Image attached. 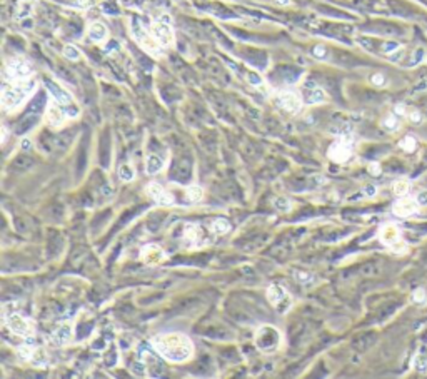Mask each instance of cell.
Listing matches in <instances>:
<instances>
[{
    "mask_svg": "<svg viewBox=\"0 0 427 379\" xmlns=\"http://www.w3.org/2000/svg\"><path fill=\"white\" fill-rule=\"evenodd\" d=\"M152 347L170 363H184L194 356V344L186 334L169 333L152 339Z\"/></svg>",
    "mask_w": 427,
    "mask_h": 379,
    "instance_id": "1",
    "label": "cell"
},
{
    "mask_svg": "<svg viewBox=\"0 0 427 379\" xmlns=\"http://www.w3.org/2000/svg\"><path fill=\"white\" fill-rule=\"evenodd\" d=\"M37 87V82L34 79H25V81L12 82L10 85L3 87L2 92V105L5 111H15L27 100V97L32 94Z\"/></svg>",
    "mask_w": 427,
    "mask_h": 379,
    "instance_id": "2",
    "label": "cell"
},
{
    "mask_svg": "<svg viewBox=\"0 0 427 379\" xmlns=\"http://www.w3.org/2000/svg\"><path fill=\"white\" fill-rule=\"evenodd\" d=\"M255 346H257L259 351L271 354L280 346V333L272 326H262L255 334Z\"/></svg>",
    "mask_w": 427,
    "mask_h": 379,
    "instance_id": "3",
    "label": "cell"
},
{
    "mask_svg": "<svg viewBox=\"0 0 427 379\" xmlns=\"http://www.w3.org/2000/svg\"><path fill=\"white\" fill-rule=\"evenodd\" d=\"M151 32L162 47H169L174 43V30H172V25H170V19L167 15L152 22Z\"/></svg>",
    "mask_w": 427,
    "mask_h": 379,
    "instance_id": "4",
    "label": "cell"
},
{
    "mask_svg": "<svg viewBox=\"0 0 427 379\" xmlns=\"http://www.w3.org/2000/svg\"><path fill=\"white\" fill-rule=\"evenodd\" d=\"M132 34H134L135 41H137V43L144 48L145 52H149V54L154 55V57H158V52H160L162 45L155 41V37L152 35V32H147L142 25L134 24L132 25Z\"/></svg>",
    "mask_w": 427,
    "mask_h": 379,
    "instance_id": "5",
    "label": "cell"
},
{
    "mask_svg": "<svg viewBox=\"0 0 427 379\" xmlns=\"http://www.w3.org/2000/svg\"><path fill=\"white\" fill-rule=\"evenodd\" d=\"M7 326L12 333L19 334L22 337H32L35 334V324L27 317L20 314H10L7 317Z\"/></svg>",
    "mask_w": 427,
    "mask_h": 379,
    "instance_id": "6",
    "label": "cell"
},
{
    "mask_svg": "<svg viewBox=\"0 0 427 379\" xmlns=\"http://www.w3.org/2000/svg\"><path fill=\"white\" fill-rule=\"evenodd\" d=\"M67 111L64 109V105L59 102V100H52L50 104L47 105L45 111V122L52 129H60L65 124V119H67L69 114H65Z\"/></svg>",
    "mask_w": 427,
    "mask_h": 379,
    "instance_id": "7",
    "label": "cell"
},
{
    "mask_svg": "<svg viewBox=\"0 0 427 379\" xmlns=\"http://www.w3.org/2000/svg\"><path fill=\"white\" fill-rule=\"evenodd\" d=\"M5 74H7V79L10 82L25 81V79L30 77L32 69H30V65L25 62L24 59H19V57H17V59H12L10 62H8Z\"/></svg>",
    "mask_w": 427,
    "mask_h": 379,
    "instance_id": "8",
    "label": "cell"
},
{
    "mask_svg": "<svg viewBox=\"0 0 427 379\" xmlns=\"http://www.w3.org/2000/svg\"><path fill=\"white\" fill-rule=\"evenodd\" d=\"M327 154H329V157H331L334 162H339V164L349 161L350 156H352V142H350V139H347V137L337 139L336 142L331 145V149H329Z\"/></svg>",
    "mask_w": 427,
    "mask_h": 379,
    "instance_id": "9",
    "label": "cell"
},
{
    "mask_svg": "<svg viewBox=\"0 0 427 379\" xmlns=\"http://www.w3.org/2000/svg\"><path fill=\"white\" fill-rule=\"evenodd\" d=\"M140 259H142L144 264L147 266H157V264L164 262L167 259V254L164 253V249L157 244H149L142 248V253H140Z\"/></svg>",
    "mask_w": 427,
    "mask_h": 379,
    "instance_id": "10",
    "label": "cell"
},
{
    "mask_svg": "<svg viewBox=\"0 0 427 379\" xmlns=\"http://www.w3.org/2000/svg\"><path fill=\"white\" fill-rule=\"evenodd\" d=\"M279 104L282 105V109H285L290 114H297L302 109V97L294 90H284L279 94Z\"/></svg>",
    "mask_w": 427,
    "mask_h": 379,
    "instance_id": "11",
    "label": "cell"
},
{
    "mask_svg": "<svg viewBox=\"0 0 427 379\" xmlns=\"http://www.w3.org/2000/svg\"><path fill=\"white\" fill-rule=\"evenodd\" d=\"M147 192H149V196L157 202V204H160V206H172L174 204V196L167 191L164 186H160V184H157V182L149 184Z\"/></svg>",
    "mask_w": 427,
    "mask_h": 379,
    "instance_id": "12",
    "label": "cell"
},
{
    "mask_svg": "<svg viewBox=\"0 0 427 379\" xmlns=\"http://www.w3.org/2000/svg\"><path fill=\"white\" fill-rule=\"evenodd\" d=\"M419 204H417L416 199H411V197L404 196L402 199H399L392 207V212L397 215V217H409V215L416 214L417 209H419Z\"/></svg>",
    "mask_w": 427,
    "mask_h": 379,
    "instance_id": "13",
    "label": "cell"
},
{
    "mask_svg": "<svg viewBox=\"0 0 427 379\" xmlns=\"http://www.w3.org/2000/svg\"><path fill=\"white\" fill-rule=\"evenodd\" d=\"M379 239L387 248H392L400 241V229L395 224H386L379 232Z\"/></svg>",
    "mask_w": 427,
    "mask_h": 379,
    "instance_id": "14",
    "label": "cell"
},
{
    "mask_svg": "<svg viewBox=\"0 0 427 379\" xmlns=\"http://www.w3.org/2000/svg\"><path fill=\"white\" fill-rule=\"evenodd\" d=\"M267 299H269V302L272 306L280 307L284 299H287V291L279 284H272L271 288L267 289Z\"/></svg>",
    "mask_w": 427,
    "mask_h": 379,
    "instance_id": "15",
    "label": "cell"
},
{
    "mask_svg": "<svg viewBox=\"0 0 427 379\" xmlns=\"http://www.w3.org/2000/svg\"><path fill=\"white\" fill-rule=\"evenodd\" d=\"M87 34H89V37L94 42H104L105 39H107V35H109L107 27H105L102 22H94V24H90Z\"/></svg>",
    "mask_w": 427,
    "mask_h": 379,
    "instance_id": "16",
    "label": "cell"
},
{
    "mask_svg": "<svg viewBox=\"0 0 427 379\" xmlns=\"http://www.w3.org/2000/svg\"><path fill=\"white\" fill-rule=\"evenodd\" d=\"M70 337H72V326H70V324L59 326V328H57V331L54 333V339H55V342L59 346L67 344V342L70 341Z\"/></svg>",
    "mask_w": 427,
    "mask_h": 379,
    "instance_id": "17",
    "label": "cell"
},
{
    "mask_svg": "<svg viewBox=\"0 0 427 379\" xmlns=\"http://www.w3.org/2000/svg\"><path fill=\"white\" fill-rule=\"evenodd\" d=\"M202 239V231L195 224H189L186 227V242L189 246H199Z\"/></svg>",
    "mask_w": 427,
    "mask_h": 379,
    "instance_id": "18",
    "label": "cell"
},
{
    "mask_svg": "<svg viewBox=\"0 0 427 379\" xmlns=\"http://www.w3.org/2000/svg\"><path fill=\"white\" fill-rule=\"evenodd\" d=\"M145 169H147V174H157L164 169V161L160 157L152 154V156L147 157V162H145Z\"/></svg>",
    "mask_w": 427,
    "mask_h": 379,
    "instance_id": "19",
    "label": "cell"
},
{
    "mask_svg": "<svg viewBox=\"0 0 427 379\" xmlns=\"http://www.w3.org/2000/svg\"><path fill=\"white\" fill-rule=\"evenodd\" d=\"M210 231H212L214 234H219V236L227 234V232L231 231V222H229L227 219L219 217V219H215V221L212 222V226H210Z\"/></svg>",
    "mask_w": 427,
    "mask_h": 379,
    "instance_id": "20",
    "label": "cell"
},
{
    "mask_svg": "<svg viewBox=\"0 0 427 379\" xmlns=\"http://www.w3.org/2000/svg\"><path fill=\"white\" fill-rule=\"evenodd\" d=\"M399 147L402 149V151H406L407 154H411L417 149V140L414 139L412 135H406V137L399 142Z\"/></svg>",
    "mask_w": 427,
    "mask_h": 379,
    "instance_id": "21",
    "label": "cell"
},
{
    "mask_svg": "<svg viewBox=\"0 0 427 379\" xmlns=\"http://www.w3.org/2000/svg\"><path fill=\"white\" fill-rule=\"evenodd\" d=\"M409 189H411V184H409L407 180H397V182L392 186V192L395 194V196L404 197L409 194Z\"/></svg>",
    "mask_w": 427,
    "mask_h": 379,
    "instance_id": "22",
    "label": "cell"
},
{
    "mask_svg": "<svg viewBox=\"0 0 427 379\" xmlns=\"http://www.w3.org/2000/svg\"><path fill=\"white\" fill-rule=\"evenodd\" d=\"M382 127L387 130H395L399 129V119H397V114H390L387 116L384 121H382Z\"/></svg>",
    "mask_w": 427,
    "mask_h": 379,
    "instance_id": "23",
    "label": "cell"
},
{
    "mask_svg": "<svg viewBox=\"0 0 427 379\" xmlns=\"http://www.w3.org/2000/svg\"><path fill=\"white\" fill-rule=\"evenodd\" d=\"M118 175H120L122 180L130 182V180L134 179L135 172H134V169L130 167V164H124V166H120V169H118Z\"/></svg>",
    "mask_w": 427,
    "mask_h": 379,
    "instance_id": "24",
    "label": "cell"
},
{
    "mask_svg": "<svg viewBox=\"0 0 427 379\" xmlns=\"http://www.w3.org/2000/svg\"><path fill=\"white\" fill-rule=\"evenodd\" d=\"M187 196L191 197L192 202H197L202 199V196H204V191H202L200 186H191L187 187Z\"/></svg>",
    "mask_w": 427,
    "mask_h": 379,
    "instance_id": "25",
    "label": "cell"
},
{
    "mask_svg": "<svg viewBox=\"0 0 427 379\" xmlns=\"http://www.w3.org/2000/svg\"><path fill=\"white\" fill-rule=\"evenodd\" d=\"M324 100H325V92L322 89H314L311 92L307 102H309V104H319V102H324Z\"/></svg>",
    "mask_w": 427,
    "mask_h": 379,
    "instance_id": "26",
    "label": "cell"
},
{
    "mask_svg": "<svg viewBox=\"0 0 427 379\" xmlns=\"http://www.w3.org/2000/svg\"><path fill=\"white\" fill-rule=\"evenodd\" d=\"M424 57H426L424 48H416V50H414V54H412L411 62H409V67H416V65H419L422 60H424Z\"/></svg>",
    "mask_w": 427,
    "mask_h": 379,
    "instance_id": "27",
    "label": "cell"
},
{
    "mask_svg": "<svg viewBox=\"0 0 427 379\" xmlns=\"http://www.w3.org/2000/svg\"><path fill=\"white\" fill-rule=\"evenodd\" d=\"M17 352H19V356L22 359H32L34 354H35V349L32 346H27V344H22L19 349H17Z\"/></svg>",
    "mask_w": 427,
    "mask_h": 379,
    "instance_id": "28",
    "label": "cell"
},
{
    "mask_svg": "<svg viewBox=\"0 0 427 379\" xmlns=\"http://www.w3.org/2000/svg\"><path fill=\"white\" fill-rule=\"evenodd\" d=\"M64 54H65V57H67V59H70V60H78L80 59V52H78V48L77 47H74V45H67L64 48Z\"/></svg>",
    "mask_w": 427,
    "mask_h": 379,
    "instance_id": "29",
    "label": "cell"
},
{
    "mask_svg": "<svg viewBox=\"0 0 427 379\" xmlns=\"http://www.w3.org/2000/svg\"><path fill=\"white\" fill-rule=\"evenodd\" d=\"M412 301L416 304H426L427 302V293L424 289H416L412 294Z\"/></svg>",
    "mask_w": 427,
    "mask_h": 379,
    "instance_id": "30",
    "label": "cell"
},
{
    "mask_svg": "<svg viewBox=\"0 0 427 379\" xmlns=\"http://www.w3.org/2000/svg\"><path fill=\"white\" fill-rule=\"evenodd\" d=\"M274 207L279 211H289L290 202H289V199H285V197H277V199H274Z\"/></svg>",
    "mask_w": 427,
    "mask_h": 379,
    "instance_id": "31",
    "label": "cell"
},
{
    "mask_svg": "<svg viewBox=\"0 0 427 379\" xmlns=\"http://www.w3.org/2000/svg\"><path fill=\"white\" fill-rule=\"evenodd\" d=\"M400 48H402V47H400L397 42H387L384 45V52L390 55V54H394L395 50H400Z\"/></svg>",
    "mask_w": 427,
    "mask_h": 379,
    "instance_id": "32",
    "label": "cell"
},
{
    "mask_svg": "<svg viewBox=\"0 0 427 379\" xmlns=\"http://www.w3.org/2000/svg\"><path fill=\"white\" fill-rule=\"evenodd\" d=\"M371 82L374 84V85L382 87V85H386V77L382 76V74H374L372 79H371Z\"/></svg>",
    "mask_w": 427,
    "mask_h": 379,
    "instance_id": "33",
    "label": "cell"
},
{
    "mask_svg": "<svg viewBox=\"0 0 427 379\" xmlns=\"http://www.w3.org/2000/svg\"><path fill=\"white\" fill-rule=\"evenodd\" d=\"M407 117L411 119V122H414V124H421L422 122V116L419 111H411L407 114Z\"/></svg>",
    "mask_w": 427,
    "mask_h": 379,
    "instance_id": "34",
    "label": "cell"
},
{
    "mask_svg": "<svg viewBox=\"0 0 427 379\" xmlns=\"http://www.w3.org/2000/svg\"><path fill=\"white\" fill-rule=\"evenodd\" d=\"M416 201H417V204H419L421 207H426L427 206V191H422V192L417 194Z\"/></svg>",
    "mask_w": 427,
    "mask_h": 379,
    "instance_id": "35",
    "label": "cell"
},
{
    "mask_svg": "<svg viewBox=\"0 0 427 379\" xmlns=\"http://www.w3.org/2000/svg\"><path fill=\"white\" fill-rule=\"evenodd\" d=\"M369 172L372 175H381V164L379 162H371L369 164Z\"/></svg>",
    "mask_w": 427,
    "mask_h": 379,
    "instance_id": "36",
    "label": "cell"
},
{
    "mask_svg": "<svg viewBox=\"0 0 427 379\" xmlns=\"http://www.w3.org/2000/svg\"><path fill=\"white\" fill-rule=\"evenodd\" d=\"M395 114H397V116H407V111L402 104H399L397 107H395Z\"/></svg>",
    "mask_w": 427,
    "mask_h": 379,
    "instance_id": "37",
    "label": "cell"
},
{
    "mask_svg": "<svg viewBox=\"0 0 427 379\" xmlns=\"http://www.w3.org/2000/svg\"><path fill=\"white\" fill-rule=\"evenodd\" d=\"M314 54L317 57H325V48L324 47H315L314 48Z\"/></svg>",
    "mask_w": 427,
    "mask_h": 379,
    "instance_id": "38",
    "label": "cell"
},
{
    "mask_svg": "<svg viewBox=\"0 0 427 379\" xmlns=\"http://www.w3.org/2000/svg\"><path fill=\"white\" fill-rule=\"evenodd\" d=\"M364 192L367 194V196H374V194H376V187H365Z\"/></svg>",
    "mask_w": 427,
    "mask_h": 379,
    "instance_id": "39",
    "label": "cell"
},
{
    "mask_svg": "<svg viewBox=\"0 0 427 379\" xmlns=\"http://www.w3.org/2000/svg\"><path fill=\"white\" fill-rule=\"evenodd\" d=\"M7 134H8L7 127H2V142H5V140H7Z\"/></svg>",
    "mask_w": 427,
    "mask_h": 379,
    "instance_id": "40",
    "label": "cell"
},
{
    "mask_svg": "<svg viewBox=\"0 0 427 379\" xmlns=\"http://www.w3.org/2000/svg\"><path fill=\"white\" fill-rule=\"evenodd\" d=\"M30 147V140H24L22 142V149H29Z\"/></svg>",
    "mask_w": 427,
    "mask_h": 379,
    "instance_id": "41",
    "label": "cell"
}]
</instances>
